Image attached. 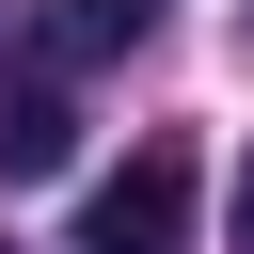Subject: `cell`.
I'll use <instances>...</instances> for the list:
<instances>
[{
  "mask_svg": "<svg viewBox=\"0 0 254 254\" xmlns=\"http://www.w3.org/2000/svg\"><path fill=\"white\" fill-rule=\"evenodd\" d=\"M159 32V0H64V64H95V48H143Z\"/></svg>",
  "mask_w": 254,
  "mask_h": 254,
  "instance_id": "obj_3",
  "label": "cell"
},
{
  "mask_svg": "<svg viewBox=\"0 0 254 254\" xmlns=\"http://www.w3.org/2000/svg\"><path fill=\"white\" fill-rule=\"evenodd\" d=\"M238 254H254V159H238Z\"/></svg>",
  "mask_w": 254,
  "mask_h": 254,
  "instance_id": "obj_4",
  "label": "cell"
},
{
  "mask_svg": "<svg viewBox=\"0 0 254 254\" xmlns=\"http://www.w3.org/2000/svg\"><path fill=\"white\" fill-rule=\"evenodd\" d=\"M0 254H16V238H0Z\"/></svg>",
  "mask_w": 254,
  "mask_h": 254,
  "instance_id": "obj_5",
  "label": "cell"
},
{
  "mask_svg": "<svg viewBox=\"0 0 254 254\" xmlns=\"http://www.w3.org/2000/svg\"><path fill=\"white\" fill-rule=\"evenodd\" d=\"M79 254H190V143H143L127 175H95Z\"/></svg>",
  "mask_w": 254,
  "mask_h": 254,
  "instance_id": "obj_1",
  "label": "cell"
},
{
  "mask_svg": "<svg viewBox=\"0 0 254 254\" xmlns=\"http://www.w3.org/2000/svg\"><path fill=\"white\" fill-rule=\"evenodd\" d=\"M79 159V95L64 79H0V190L16 175H64Z\"/></svg>",
  "mask_w": 254,
  "mask_h": 254,
  "instance_id": "obj_2",
  "label": "cell"
}]
</instances>
